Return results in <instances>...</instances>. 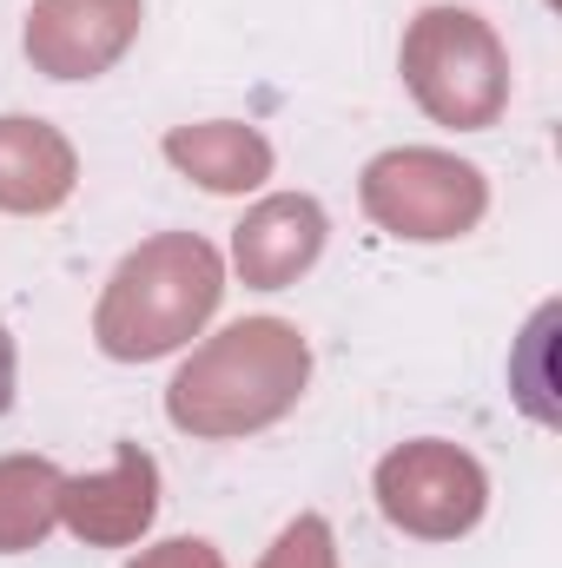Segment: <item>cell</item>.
<instances>
[{"label": "cell", "instance_id": "obj_9", "mask_svg": "<svg viewBox=\"0 0 562 568\" xmlns=\"http://www.w3.org/2000/svg\"><path fill=\"white\" fill-rule=\"evenodd\" d=\"M73 185H80V152L60 126L33 113H0V212L47 219L73 199Z\"/></svg>", "mask_w": 562, "mask_h": 568}, {"label": "cell", "instance_id": "obj_3", "mask_svg": "<svg viewBox=\"0 0 562 568\" xmlns=\"http://www.w3.org/2000/svg\"><path fill=\"white\" fill-rule=\"evenodd\" d=\"M398 73L423 113L456 133H483L510 106V47L470 7H423L404 27Z\"/></svg>", "mask_w": 562, "mask_h": 568}, {"label": "cell", "instance_id": "obj_5", "mask_svg": "<svg viewBox=\"0 0 562 568\" xmlns=\"http://www.w3.org/2000/svg\"><path fill=\"white\" fill-rule=\"evenodd\" d=\"M371 489H378L384 523L404 529V536H418V542H456V536H470V529L483 523V509H490V476H483V463H476L470 449L443 443V436L398 443V449L378 463Z\"/></svg>", "mask_w": 562, "mask_h": 568}, {"label": "cell", "instance_id": "obj_11", "mask_svg": "<svg viewBox=\"0 0 562 568\" xmlns=\"http://www.w3.org/2000/svg\"><path fill=\"white\" fill-rule=\"evenodd\" d=\"M60 463L0 456V556H27L60 529Z\"/></svg>", "mask_w": 562, "mask_h": 568}, {"label": "cell", "instance_id": "obj_7", "mask_svg": "<svg viewBox=\"0 0 562 568\" xmlns=\"http://www.w3.org/2000/svg\"><path fill=\"white\" fill-rule=\"evenodd\" d=\"M60 523L87 549H127L159 523V463L140 443H120L113 469L100 476H67L60 483Z\"/></svg>", "mask_w": 562, "mask_h": 568}, {"label": "cell", "instance_id": "obj_1", "mask_svg": "<svg viewBox=\"0 0 562 568\" xmlns=\"http://www.w3.org/2000/svg\"><path fill=\"white\" fill-rule=\"evenodd\" d=\"M304 384H311L304 331L284 317H239L179 364V377L165 384V417L199 443H232L291 417Z\"/></svg>", "mask_w": 562, "mask_h": 568}, {"label": "cell", "instance_id": "obj_10", "mask_svg": "<svg viewBox=\"0 0 562 568\" xmlns=\"http://www.w3.org/2000/svg\"><path fill=\"white\" fill-rule=\"evenodd\" d=\"M165 165L219 199H239L272 179V140L245 120H199V126L165 133Z\"/></svg>", "mask_w": 562, "mask_h": 568}, {"label": "cell", "instance_id": "obj_8", "mask_svg": "<svg viewBox=\"0 0 562 568\" xmlns=\"http://www.w3.org/2000/svg\"><path fill=\"white\" fill-rule=\"evenodd\" d=\"M324 232L331 225H324V205L318 199L272 192V199H259L232 225V265H239V278L252 284V291H284V284H298L318 265Z\"/></svg>", "mask_w": 562, "mask_h": 568}, {"label": "cell", "instance_id": "obj_4", "mask_svg": "<svg viewBox=\"0 0 562 568\" xmlns=\"http://www.w3.org/2000/svg\"><path fill=\"white\" fill-rule=\"evenodd\" d=\"M358 205L378 232L391 239H411V245H443V239H463L483 225L490 212V179L456 159V152H436V145H398V152H378L358 179Z\"/></svg>", "mask_w": 562, "mask_h": 568}, {"label": "cell", "instance_id": "obj_14", "mask_svg": "<svg viewBox=\"0 0 562 568\" xmlns=\"http://www.w3.org/2000/svg\"><path fill=\"white\" fill-rule=\"evenodd\" d=\"M13 410V337H7V324H0V417Z\"/></svg>", "mask_w": 562, "mask_h": 568}, {"label": "cell", "instance_id": "obj_12", "mask_svg": "<svg viewBox=\"0 0 562 568\" xmlns=\"http://www.w3.org/2000/svg\"><path fill=\"white\" fill-rule=\"evenodd\" d=\"M259 568H338V536H331V523H324V516H298V523H284L279 542L265 549V562Z\"/></svg>", "mask_w": 562, "mask_h": 568}, {"label": "cell", "instance_id": "obj_6", "mask_svg": "<svg viewBox=\"0 0 562 568\" xmlns=\"http://www.w3.org/2000/svg\"><path fill=\"white\" fill-rule=\"evenodd\" d=\"M145 0H33L27 7V60L47 80H100L140 40Z\"/></svg>", "mask_w": 562, "mask_h": 568}, {"label": "cell", "instance_id": "obj_13", "mask_svg": "<svg viewBox=\"0 0 562 568\" xmlns=\"http://www.w3.org/2000/svg\"><path fill=\"white\" fill-rule=\"evenodd\" d=\"M127 568H225V556L205 536H172V542L140 549V562H127Z\"/></svg>", "mask_w": 562, "mask_h": 568}, {"label": "cell", "instance_id": "obj_2", "mask_svg": "<svg viewBox=\"0 0 562 568\" xmlns=\"http://www.w3.org/2000/svg\"><path fill=\"white\" fill-rule=\"evenodd\" d=\"M225 297V258L199 232H159L133 245L93 304V344L113 364H152L192 344Z\"/></svg>", "mask_w": 562, "mask_h": 568}]
</instances>
